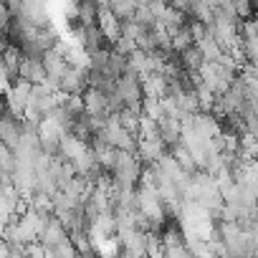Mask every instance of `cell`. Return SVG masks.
<instances>
[{
	"label": "cell",
	"mask_w": 258,
	"mask_h": 258,
	"mask_svg": "<svg viewBox=\"0 0 258 258\" xmlns=\"http://www.w3.org/2000/svg\"><path fill=\"white\" fill-rule=\"evenodd\" d=\"M140 137L142 140H157L160 137V121L142 114V121H140Z\"/></svg>",
	"instance_id": "11"
},
{
	"label": "cell",
	"mask_w": 258,
	"mask_h": 258,
	"mask_svg": "<svg viewBox=\"0 0 258 258\" xmlns=\"http://www.w3.org/2000/svg\"><path fill=\"white\" fill-rule=\"evenodd\" d=\"M69 238H71V233L63 225V220L58 215H51L48 223H46V228H43V233H41V240L46 243V248H56L58 243H63Z\"/></svg>",
	"instance_id": "4"
},
{
	"label": "cell",
	"mask_w": 258,
	"mask_h": 258,
	"mask_svg": "<svg viewBox=\"0 0 258 258\" xmlns=\"http://www.w3.org/2000/svg\"><path fill=\"white\" fill-rule=\"evenodd\" d=\"M99 28H101V33H104V38L109 41V46H114L116 41H119V36H121V18L109 8V6H104L101 11H99V23H96Z\"/></svg>",
	"instance_id": "3"
},
{
	"label": "cell",
	"mask_w": 258,
	"mask_h": 258,
	"mask_svg": "<svg viewBox=\"0 0 258 258\" xmlns=\"http://www.w3.org/2000/svg\"><path fill=\"white\" fill-rule=\"evenodd\" d=\"M99 11H101L99 0H79V3H76V21H79V26H84V28L96 26L99 23Z\"/></svg>",
	"instance_id": "6"
},
{
	"label": "cell",
	"mask_w": 258,
	"mask_h": 258,
	"mask_svg": "<svg viewBox=\"0 0 258 258\" xmlns=\"http://www.w3.org/2000/svg\"><path fill=\"white\" fill-rule=\"evenodd\" d=\"M18 76L21 79H28L31 84H43L46 76H48L46 63H43V53H26L23 61H21Z\"/></svg>",
	"instance_id": "1"
},
{
	"label": "cell",
	"mask_w": 258,
	"mask_h": 258,
	"mask_svg": "<svg viewBox=\"0 0 258 258\" xmlns=\"http://www.w3.org/2000/svg\"><path fill=\"white\" fill-rule=\"evenodd\" d=\"M165 255H170V258H185V255H192V253H190V245L187 243H180V245H170L165 250Z\"/></svg>",
	"instance_id": "13"
},
{
	"label": "cell",
	"mask_w": 258,
	"mask_h": 258,
	"mask_svg": "<svg viewBox=\"0 0 258 258\" xmlns=\"http://www.w3.org/2000/svg\"><path fill=\"white\" fill-rule=\"evenodd\" d=\"M111 48H116V51H121V53H126V56H129L132 51H137V48H140V43H137L135 38H129V36H124V33H121V36H119V41H116Z\"/></svg>",
	"instance_id": "12"
},
{
	"label": "cell",
	"mask_w": 258,
	"mask_h": 258,
	"mask_svg": "<svg viewBox=\"0 0 258 258\" xmlns=\"http://www.w3.org/2000/svg\"><path fill=\"white\" fill-rule=\"evenodd\" d=\"M109 8H111L121 21H126V18H135V13H137V8H140V0H109Z\"/></svg>",
	"instance_id": "9"
},
{
	"label": "cell",
	"mask_w": 258,
	"mask_h": 258,
	"mask_svg": "<svg viewBox=\"0 0 258 258\" xmlns=\"http://www.w3.org/2000/svg\"><path fill=\"white\" fill-rule=\"evenodd\" d=\"M160 137L172 147V145H177L180 140H182V119H177V116H165V119H160Z\"/></svg>",
	"instance_id": "7"
},
{
	"label": "cell",
	"mask_w": 258,
	"mask_h": 258,
	"mask_svg": "<svg viewBox=\"0 0 258 258\" xmlns=\"http://www.w3.org/2000/svg\"><path fill=\"white\" fill-rule=\"evenodd\" d=\"M167 152H170V145H167L162 137H157V140H142V137H140L137 155H140V160H142L145 165H155V162H160Z\"/></svg>",
	"instance_id": "2"
},
{
	"label": "cell",
	"mask_w": 258,
	"mask_h": 258,
	"mask_svg": "<svg viewBox=\"0 0 258 258\" xmlns=\"http://www.w3.org/2000/svg\"><path fill=\"white\" fill-rule=\"evenodd\" d=\"M84 104H86V114H94V116H106L109 114V96L99 86H89L84 91Z\"/></svg>",
	"instance_id": "5"
},
{
	"label": "cell",
	"mask_w": 258,
	"mask_h": 258,
	"mask_svg": "<svg viewBox=\"0 0 258 258\" xmlns=\"http://www.w3.org/2000/svg\"><path fill=\"white\" fill-rule=\"evenodd\" d=\"M129 71H135V74H140V76L150 74V51L137 48V51L129 53Z\"/></svg>",
	"instance_id": "8"
},
{
	"label": "cell",
	"mask_w": 258,
	"mask_h": 258,
	"mask_svg": "<svg viewBox=\"0 0 258 258\" xmlns=\"http://www.w3.org/2000/svg\"><path fill=\"white\" fill-rule=\"evenodd\" d=\"M142 114L152 116V119H165V99L160 96H145L142 99Z\"/></svg>",
	"instance_id": "10"
}]
</instances>
